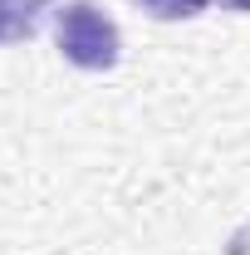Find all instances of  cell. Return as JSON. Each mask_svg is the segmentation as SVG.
Masks as SVG:
<instances>
[{"instance_id": "6da1fadb", "label": "cell", "mask_w": 250, "mask_h": 255, "mask_svg": "<svg viewBox=\"0 0 250 255\" xmlns=\"http://www.w3.org/2000/svg\"><path fill=\"white\" fill-rule=\"evenodd\" d=\"M54 44L84 74H108L123 59V34L94 0H69V5L54 10Z\"/></svg>"}, {"instance_id": "7a4b0ae2", "label": "cell", "mask_w": 250, "mask_h": 255, "mask_svg": "<svg viewBox=\"0 0 250 255\" xmlns=\"http://www.w3.org/2000/svg\"><path fill=\"white\" fill-rule=\"evenodd\" d=\"M49 10H54V0H0V44L34 39Z\"/></svg>"}, {"instance_id": "3957f363", "label": "cell", "mask_w": 250, "mask_h": 255, "mask_svg": "<svg viewBox=\"0 0 250 255\" xmlns=\"http://www.w3.org/2000/svg\"><path fill=\"white\" fill-rule=\"evenodd\" d=\"M132 5L152 20H196L206 10V0H132Z\"/></svg>"}, {"instance_id": "277c9868", "label": "cell", "mask_w": 250, "mask_h": 255, "mask_svg": "<svg viewBox=\"0 0 250 255\" xmlns=\"http://www.w3.org/2000/svg\"><path fill=\"white\" fill-rule=\"evenodd\" d=\"M221 10H236V15H250V0H221Z\"/></svg>"}]
</instances>
